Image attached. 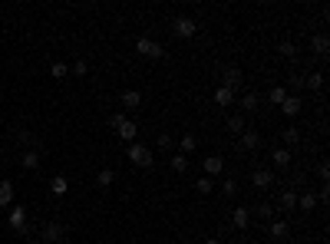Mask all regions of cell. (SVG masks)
I'll return each mask as SVG.
<instances>
[{
  "mask_svg": "<svg viewBox=\"0 0 330 244\" xmlns=\"http://www.w3.org/2000/svg\"><path fill=\"white\" fill-rule=\"evenodd\" d=\"M125 158H129L132 165H139V169H152L156 165V158H152V149L142 142H132L129 149H125Z\"/></svg>",
  "mask_w": 330,
  "mask_h": 244,
  "instance_id": "1",
  "label": "cell"
},
{
  "mask_svg": "<svg viewBox=\"0 0 330 244\" xmlns=\"http://www.w3.org/2000/svg\"><path fill=\"white\" fill-rule=\"evenodd\" d=\"M136 53H139V57H149V60H159L165 50H162V43H156L152 37H139L136 40Z\"/></svg>",
  "mask_w": 330,
  "mask_h": 244,
  "instance_id": "2",
  "label": "cell"
},
{
  "mask_svg": "<svg viewBox=\"0 0 330 244\" xmlns=\"http://www.w3.org/2000/svg\"><path fill=\"white\" fill-rule=\"evenodd\" d=\"M172 30H175V37H182V40H192L195 33H198V23H195L192 17H175Z\"/></svg>",
  "mask_w": 330,
  "mask_h": 244,
  "instance_id": "3",
  "label": "cell"
},
{
  "mask_svg": "<svg viewBox=\"0 0 330 244\" xmlns=\"http://www.w3.org/2000/svg\"><path fill=\"white\" fill-rule=\"evenodd\" d=\"M63 238H66V228H63L60 221H46L43 225V238H40L43 244H60Z\"/></svg>",
  "mask_w": 330,
  "mask_h": 244,
  "instance_id": "4",
  "label": "cell"
},
{
  "mask_svg": "<svg viewBox=\"0 0 330 244\" xmlns=\"http://www.w3.org/2000/svg\"><path fill=\"white\" fill-rule=\"evenodd\" d=\"M7 225H10L13 231H27V208H23V205H13V208H10V218H7Z\"/></svg>",
  "mask_w": 330,
  "mask_h": 244,
  "instance_id": "5",
  "label": "cell"
},
{
  "mask_svg": "<svg viewBox=\"0 0 330 244\" xmlns=\"http://www.w3.org/2000/svg\"><path fill=\"white\" fill-rule=\"evenodd\" d=\"M251 182H255V188H258V192H268V188L274 185V172H271V169H255Z\"/></svg>",
  "mask_w": 330,
  "mask_h": 244,
  "instance_id": "6",
  "label": "cell"
},
{
  "mask_svg": "<svg viewBox=\"0 0 330 244\" xmlns=\"http://www.w3.org/2000/svg\"><path fill=\"white\" fill-rule=\"evenodd\" d=\"M277 208L281 211H297V192H294V188H284V192L277 195Z\"/></svg>",
  "mask_w": 330,
  "mask_h": 244,
  "instance_id": "7",
  "label": "cell"
},
{
  "mask_svg": "<svg viewBox=\"0 0 330 244\" xmlns=\"http://www.w3.org/2000/svg\"><path fill=\"white\" fill-rule=\"evenodd\" d=\"M231 225H235L238 231H248V225H251V208H235V211H231Z\"/></svg>",
  "mask_w": 330,
  "mask_h": 244,
  "instance_id": "8",
  "label": "cell"
},
{
  "mask_svg": "<svg viewBox=\"0 0 330 244\" xmlns=\"http://www.w3.org/2000/svg\"><path fill=\"white\" fill-rule=\"evenodd\" d=\"M300 109H304V102H300V96H287V99L281 102V113H284L287 119H294V116H300Z\"/></svg>",
  "mask_w": 330,
  "mask_h": 244,
  "instance_id": "9",
  "label": "cell"
},
{
  "mask_svg": "<svg viewBox=\"0 0 330 244\" xmlns=\"http://www.w3.org/2000/svg\"><path fill=\"white\" fill-rule=\"evenodd\" d=\"M241 149L244 152H258V149H261V135H258L255 129H244L241 132Z\"/></svg>",
  "mask_w": 330,
  "mask_h": 244,
  "instance_id": "10",
  "label": "cell"
},
{
  "mask_svg": "<svg viewBox=\"0 0 330 244\" xmlns=\"http://www.w3.org/2000/svg\"><path fill=\"white\" fill-rule=\"evenodd\" d=\"M116 135L122 139V142H129V145H132V142H136V135H139V125L132 122V119H125V122L116 129Z\"/></svg>",
  "mask_w": 330,
  "mask_h": 244,
  "instance_id": "11",
  "label": "cell"
},
{
  "mask_svg": "<svg viewBox=\"0 0 330 244\" xmlns=\"http://www.w3.org/2000/svg\"><path fill=\"white\" fill-rule=\"evenodd\" d=\"M221 86H224V89H231V93H238V86H241V69H238V66L224 69V79H221Z\"/></svg>",
  "mask_w": 330,
  "mask_h": 244,
  "instance_id": "12",
  "label": "cell"
},
{
  "mask_svg": "<svg viewBox=\"0 0 330 244\" xmlns=\"http://www.w3.org/2000/svg\"><path fill=\"white\" fill-rule=\"evenodd\" d=\"M221 172H224V158L221 155H208L205 158V175L215 178V175H221Z\"/></svg>",
  "mask_w": 330,
  "mask_h": 244,
  "instance_id": "13",
  "label": "cell"
},
{
  "mask_svg": "<svg viewBox=\"0 0 330 244\" xmlns=\"http://www.w3.org/2000/svg\"><path fill=\"white\" fill-rule=\"evenodd\" d=\"M20 165H23L27 172L40 169V152H37V149H27V152H20Z\"/></svg>",
  "mask_w": 330,
  "mask_h": 244,
  "instance_id": "14",
  "label": "cell"
},
{
  "mask_svg": "<svg viewBox=\"0 0 330 244\" xmlns=\"http://www.w3.org/2000/svg\"><path fill=\"white\" fill-rule=\"evenodd\" d=\"M311 50L317 53V57H327V50H330L327 33H314V37H311Z\"/></svg>",
  "mask_w": 330,
  "mask_h": 244,
  "instance_id": "15",
  "label": "cell"
},
{
  "mask_svg": "<svg viewBox=\"0 0 330 244\" xmlns=\"http://www.w3.org/2000/svg\"><path fill=\"white\" fill-rule=\"evenodd\" d=\"M291 149H274L271 152V162H274V169H287V165H291Z\"/></svg>",
  "mask_w": 330,
  "mask_h": 244,
  "instance_id": "16",
  "label": "cell"
},
{
  "mask_svg": "<svg viewBox=\"0 0 330 244\" xmlns=\"http://www.w3.org/2000/svg\"><path fill=\"white\" fill-rule=\"evenodd\" d=\"M122 106L125 109H139L142 106V93H139V89H125L122 93Z\"/></svg>",
  "mask_w": 330,
  "mask_h": 244,
  "instance_id": "17",
  "label": "cell"
},
{
  "mask_svg": "<svg viewBox=\"0 0 330 244\" xmlns=\"http://www.w3.org/2000/svg\"><path fill=\"white\" fill-rule=\"evenodd\" d=\"M317 205H320V201H317V195H314V192H304V195H297V208H300V211H314Z\"/></svg>",
  "mask_w": 330,
  "mask_h": 244,
  "instance_id": "18",
  "label": "cell"
},
{
  "mask_svg": "<svg viewBox=\"0 0 330 244\" xmlns=\"http://www.w3.org/2000/svg\"><path fill=\"white\" fill-rule=\"evenodd\" d=\"M179 149H182V155H192V152L198 149V139H195L192 132H185V135L179 139Z\"/></svg>",
  "mask_w": 330,
  "mask_h": 244,
  "instance_id": "19",
  "label": "cell"
},
{
  "mask_svg": "<svg viewBox=\"0 0 330 244\" xmlns=\"http://www.w3.org/2000/svg\"><path fill=\"white\" fill-rule=\"evenodd\" d=\"M13 205V182H0V208Z\"/></svg>",
  "mask_w": 330,
  "mask_h": 244,
  "instance_id": "20",
  "label": "cell"
},
{
  "mask_svg": "<svg viewBox=\"0 0 330 244\" xmlns=\"http://www.w3.org/2000/svg\"><path fill=\"white\" fill-rule=\"evenodd\" d=\"M50 192L56 195V198H63V195L69 192V182H66L63 175H56V178H50Z\"/></svg>",
  "mask_w": 330,
  "mask_h": 244,
  "instance_id": "21",
  "label": "cell"
},
{
  "mask_svg": "<svg viewBox=\"0 0 330 244\" xmlns=\"http://www.w3.org/2000/svg\"><path fill=\"white\" fill-rule=\"evenodd\" d=\"M215 102H218V106H235V93L224 89V86H218V89H215Z\"/></svg>",
  "mask_w": 330,
  "mask_h": 244,
  "instance_id": "22",
  "label": "cell"
},
{
  "mask_svg": "<svg viewBox=\"0 0 330 244\" xmlns=\"http://www.w3.org/2000/svg\"><path fill=\"white\" fill-rule=\"evenodd\" d=\"M281 139H284V149H291V145L300 142V129H294V125H287L284 132H281Z\"/></svg>",
  "mask_w": 330,
  "mask_h": 244,
  "instance_id": "23",
  "label": "cell"
},
{
  "mask_svg": "<svg viewBox=\"0 0 330 244\" xmlns=\"http://www.w3.org/2000/svg\"><path fill=\"white\" fill-rule=\"evenodd\" d=\"M168 169H172V172H179V175H182V172L188 169V155H182V152H175V155L168 158Z\"/></svg>",
  "mask_w": 330,
  "mask_h": 244,
  "instance_id": "24",
  "label": "cell"
},
{
  "mask_svg": "<svg viewBox=\"0 0 330 244\" xmlns=\"http://www.w3.org/2000/svg\"><path fill=\"white\" fill-rule=\"evenodd\" d=\"M287 96H291V93H287V86H271L268 99H271V106H281V102H284Z\"/></svg>",
  "mask_w": 330,
  "mask_h": 244,
  "instance_id": "25",
  "label": "cell"
},
{
  "mask_svg": "<svg viewBox=\"0 0 330 244\" xmlns=\"http://www.w3.org/2000/svg\"><path fill=\"white\" fill-rule=\"evenodd\" d=\"M112 182H116V172H112V169H99V172H96V185H99V188H109Z\"/></svg>",
  "mask_w": 330,
  "mask_h": 244,
  "instance_id": "26",
  "label": "cell"
},
{
  "mask_svg": "<svg viewBox=\"0 0 330 244\" xmlns=\"http://www.w3.org/2000/svg\"><path fill=\"white\" fill-rule=\"evenodd\" d=\"M195 192H198V195H212V192H215V178L201 175L198 182H195Z\"/></svg>",
  "mask_w": 330,
  "mask_h": 244,
  "instance_id": "27",
  "label": "cell"
},
{
  "mask_svg": "<svg viewBox=\"0 0 330 244\" xmlns=\"http://www.w3.org/2000/svg\"><path fill=\"white\" fill-rule=\"evenodd\" d=\"M287 234H291L287 221H271V238H287Z\"/></svg>",
  "mask_w": 330,
  "mask_h": 244,
  "instance_id": "28",
  "label": "cell"
},
{
  "mask_svg": "<svg viewBox=\"0 0 330 244\" xmlns=\"http://www.w3.org/2000/svg\"><path fill=\"white\" fill-rule=\"evenodd\" d=\"M304 86L307 89H324V73H320V69H317V73H307Z\"/></svg>",
  "mask_w": 330,
  "mask_h": 244,
  "instance_id": "29",
  "label": "cell"
},
{
  "mask_svg": "<svg viewBox=\"0 0 330 244\" xmlns=\"http://www.w3.org/2000/svg\"><path fill=\"white\" fill-rule=\"evenodd\" d=\"M241 109L244 113H258V93H244L241 96Z\"/></svg>",
  "mask_w": 330,
  "mask_h": 244,
  "instance_id": "30",
  "label": "cell"
},
{
  "mask_svg": "<svg viewBox=\"0 0 330 244\" xmlns=\"http://www.w3.org/2000/svg\"><path fill=\"white\" fill-rule=\"evenodd\" d=\"M277 53H281V57H284V60H294V57H297V46H294V43H291V40H281V46H277Z\"/></svg>",
  "mask_w": 330,
  "mask_h": 244,
  "instance_id": "31",
  "label": "cell"
},
{
  "mask_svg": "<svg viewBox=\"0 0 330 244\" xmlns=\"http://www.w3.org/2000/svg\"><path fill=\"white\" fill-rule=\"evenodd\" d=\"M228 132L241 135V132H244V116H228Z\"/></svg>",
  "mask_w": 330,
  "mask_h": 244,
  "instance_id": "32",
  "label": "cell"
},
{
  "mask_svg": "<svg viewBox=\"0 0 330 244\" xmlns=\"http://www.w3.org/2000/svg\"><path fill=\"white\" fill-rule=\"evenodd\" d=\"M255 211H258V218H264V221H271V218L277 214V211H274V205H268V201H261V205H258Z\"/></svg>",
  "mask_w": 330,
  "mask_h": 244,
  "instance_id": "33",
  "label": "cell"
},
{
  "mask_svg": "<svg viewBox=\"0 0 330 244\" xmlns=\"http://www.w3.org/2000/svg\"><path fill=\"white\" fill-rule=\"evenodd\" d=\"M50 76H53V79H66V76H69V66H66V63H53V66H50Z\"/></svg>",
  "mask_w": 330,
  "mask_h": 244,
  "instance_id": "34",
  "label": "cell"
},
{
  "mask_svg": "<svg viewBox=\"0 0 330 244\" xmlns=\"http://www.w3.org/2000/svg\"><path fill=\"white\" fill-rule=\"evenodd\" d=\"M69 73H73V76H86V73H89V63H86V60H73Z\"/></svg>",
  "mask_w": 330,
  "mask_h": 244,
  "instance_id": "35",
  "label": "cell"
},
{
  "mask_svg": "<svg viewBox=\"0 0 330 244\" xmlns=\"http://www.w3.org/2000/svg\"><path fill=\"white\" fill-rule=\"evenodd\" d=\"M221 192L228 195V198H235V195H238V182H235V178H224V182H221Z\"/></svg>",
  "mask_w": 330,
  "mask_h": 244,
  "instance_id": "36",
  "label": "cell"
},
{
  "mask_svg": "<svg viewBox=\"0 0 330 244\" xmlns=\"http://www.w3.org/2000/svg\"><path fill=\"white\" fill-rule=\"evenodd\" d=\"M17 142H20V145H37V139H33V132L20 129V132H17Z\"/></svg>",
  "mask_w": 330,
  "mask_h": 244,
  "instance_id": "37",
  "label": "cell"
},
{
  "mask_svg": "<svg viewBox=\"0 0 330 244\" xmlns=\"http://www.w3.org/2000/svg\"><path fill=\"white\" fill-rule=\"evenodd\" d=\"M122 122H125V113H112L109 116V129H119Z\"/></svg>",
  "mask_w": 330,
  "mask_h": 244,
  "instance_id": "38",
  "label": "cell"
},
{
  "mask_svg": "<svg viewBox=\"0 0 330 244\" xmlns=\"http://www.w3.org/2000/svg\"><path fill=\"white\" fill-rule=\"evenodd\" d=\"M317 175H320V182L327 185V178H330V165H327V162H320V165H317Z\"/></svg>",
  "mask_w": 330,
  "mask_h": 244,
  "instance_id": "39",
  "label": "cell"
},
{
  "mask_svg": "<svg viewBox=\"0 0 330 244\" xmlns=\"http://www.w3.org/2000/svg\"><path fill=\"white\" fill-rule=\"evenodd\" d=\"M172 142H175V139L168 135V132H162V135H159V149H172Z\"/></svg>",
  "mask_w": 330,
  "mask_h": 244,
  "instance_id": "40",
  "label": "cell"
},
{
  "mask_svg": "<svg viewBox=\"0 0 330 244\" xmlns=\"http://www.w3.org/2000/svg\"><path fill=\"white\" fill-rule=\"evenodd\" d=\"M205 244H221V241L218 238H205Z\"/></svg>",
  "mask_w": 330,
  "mask_h": 244,
  "instance_id": "41",
  "label": "cell"
},
{
  "mask_svg": "<svg viewBox=\"0 0 330 244\" xmlns=\"http://www.w3.org/2000/svg\"><path fill=\"white\" fill-rule=\"evenodd\" d=\"M30 244H43V241H40V238H37V241H30Z\"/></svg>",
  "mask_w": 330,
  "mask_h": 244,
  "instance_id": "42",
  "label": "cell"
}]
</instances>
